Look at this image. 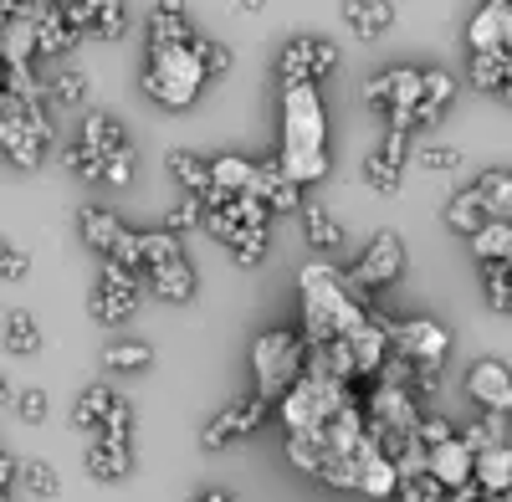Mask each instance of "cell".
Instances as JSON below:
<instances>
[{
	"label": "cell",
	"instance_id": "cell-35",
	"mask_svg": "<svg viewBox=\"0 0 512 502\" xmlns=\"http://www.w3.org/2000/svg\"><path fill=\"white\" fill-rule=\"evenodd\" d=\"M88 88H93L88 72H77V67L47 77V98H52V108H77V103H88Z\"/></svg>",
	"mask_w": 512,
	"mask_h": 502
},
{
	"label": "cell",
	"instance_id": "cell-14",
	"mask_svg": "<svg viewBox=\"0 0 512 502\" xmlns=\"http://www.w3.org/2000/svg\"><path fill=\"white\" fill-rule=\"evenodd\" d=\"M359 175L374 195H395L405 185V134H384V144L364 154Z\"/></svg>",
	"mask_w": 512,
	"mask_h": 502
},
{
	"label": "cell",
	"instance_id": "cell-51",
	"mask_svg": "<svg viewBox=\"0 0 512 502\" xmlns=\"http://www.w3.org/2000/svg\"><path fill=\"white\" fill-rule=\"evenodd\" d=\"M441 390V369H425V364H410V395L415 400H431Z\"/></svg>",
	"mask_w": 512,
	"mask_h": 502
},
{
	"label": "cell",
	"instance_id": "cell-50",
	"mask_svg": "<svg viewBox=\"0 0 512 502\" xmlns=\"http://www.w3.org/2000/svg\"><path fill=\"white\" fill-rule=\"evenodd\" d=\"M21 421L26 426H41V421H47V410H52V400H47V390H21Z\"/></svg>",
	"mask_w": 512,
	"mask_h": 502
},
{
	"label": "cell",
	"instance_id": "cell-15",
	"mask_svg": "<svg viewBox=\"0 0 512 502\" xmlns=\"http://www.w3.org/2000/svg\"><path fill=\"white\" fill-rule=\"evenodd\" d=\"M466 41H472V57L477 52H507L512 47V6L507 0H487L472 16V26H466Z\"/></svg>",
	"mask_w": 512,
	"mask_h": 502
},
{
	"label": "cell",
	"instance_id": "cell-20",
	"mask_svg": "<svg viewBox=\"0 0 512 502\" xmlns=\"http://www.w3.org/2000/svg\"><path fill=\"white\" fill-rule=\"evenodd\" d=\"M88 477H98V482H118V477H128L134 472V446L128 441H113V436H98L93 446H88Z\"/></svg>",
	"mask_w": 512,
	"mask_h": 502
},
{
	"label": "cell",
	"instance_id": "cell-54",
	"mask_svg": "<svg viewBox=\"0 0 512 502\" xmlns=\"http://www.w3.org/2000/svg\"><path fill=\"white\" fill-rule=\"evenodd\" d=\"M502 103H512V47H507V77H502V93H497Z\"/></svg>",
	"mask_w": 512,
	"mask_h": 502
},
{
	"label": "cell",
	"instance_id": "cell-21",
	"mask_svg": "<svg viewBox=\"0 0 512 502\" xmlns=\"http://www.w3.org/2000/svg\"><path fill=\"white\" fill-rule=\"evenodd\" d=\"M185 41H195L190 11L180 6V0H159V6L149 11V47H185Z\"/></svg>",
	"mask_w": 512,
	"mask_h": 502
},
{
	"label": "cell",
	"instance_id": "cell-56",
	"mask_svg": "<svg viewBox=\"0 0 512 502\" xmlns=\"http://www.w3.org/2000/svg\"><path fill=\"white\" fill-rule=\"evenodd\" d=\"M0 108H6V62H0Z\"/></svg>",
	"mask_w": 512,
	"mask_h": 502
},
{
	"label": "cell",
	"instance_id": "cell-38",
	"mask_svg": "<svg viewBox=\"0 0 512 502\" xmlns=\"http://www.w3.org/2000/svg\"><path fill=\"white\" fill-rule=\"evenodd\" d=\"M149 364H154V349L139 339H123V344L103 349V369H149Z\"/></svg>",
	"mask_w": 512,
	"mask_h": 502
},
{
	"label": "cell",
	"instance_id": "cell-22",
	"mask_svg": "<svg viewBox=\"0 0 512 502\" xmlns=\"http://www.w3.org/2000/svg\"><path fill=\"white\" fill-rule=\"evenodd\" d=\"M82 149H93L103 164L113 159V154H128L134 144H128V134H123V123L113 118V113H88L82 118V139H77Z\"/></svg>",
	"mask_w": 512,
	"mask_h": 502
},
{
	"label": "cell",
	"instance_id": "cell-48",
	"mask_svg": "<svg viewBox=\"0 0 512 502\" xmlns=\"http://www.w3.org/2000/svg\"><path fill=\"white\" fill-rule=\"evenodd\" d=\"M98 436H113V441H128V436H134V405H128L123 395L113 400V410H108V421H103Z\"/></svg>",
	"mask_w": 512,
	"mask_h": 502
},
{
	"label": "cell",
	"instance_id": "cell-19",
	"mask_svg": "<svg viewBox=\"0 0 512 502\" xmlns=\"http://www.w3.org/2000/svg\"><path fill=\"white\" fill-rule=\"evenodd\" d=\"M251 195L267 205V211H303V185H292L277 159L272 164H256V180H251Z\"/></svg>",
	"mask_w": 512,
	"mask_h": 502
},
{
	"label": "cell",
	"instance_id": "cell-40",
	"mask_svg": "<svg viewBox=\"0 0 512 502\" xmlns=\"http://www.w3.org/2000/svg\"><path fill=\"white\" fill-rule=\"evenodd\" d=\"M446 441H456V426L446 421V415L425 410L420 426H415V446H420V451H436V446H446Z\"/></svg>",
	"mask_w": 512,
	"mask_h": 502
},
{
	"label": "cell",
	"instance_id": "cell-3",
	"mask_svg": "<svg viewBox=\"0 0 512 502\" xmlns=\"http://www.w3.org/2000/svg\"><path fill=\"white\" fill-rule=\"evenodd\" d=\"M251 369H256V395L267 405L282 400L308 374V339L297 328H267L262 339L251 344Z\"/></svg>",
	"mask_w": 512,
	"mask_h": 502
},
{
	"label": "cell",
	"instance_id": "cell-33",
	"mask_svg": "<svg viewBox=\"0 0 512 502\" xmlns=\"http://www.w3.org/2000/svg\"><path fill=\"white\" fill-rule=\"evenodd\" d=\"M303 236L318 251H338V246H344V226H338V216L328 211V205H303Z\"/></svg>",
	"mask_w": 512,
	"mask_h": 502
},
{
	"label": "cell",
	"instance_id": "cell-43",
	"mask_svg": "<svg viewBox=\"0 0 512 502\" xmlns=\"http://www.w3.org/2000/svg\"><path fill=\"white\" fill-rule=\"evenodd\" d=\"M231 257L241 262V267H256L267 257V231H251V226H241L236 236H231Z\"/></svg>",
	"mask_w": 512,
	"mask_h": 502
},
{
	"label": "cell",
	"instance_id": "cell-44",
	"mask_svg": "<svg viewBox=\"0 0 512 502\" xmlns=\"http://www.w3.org/2000/svg\"><path fill=\"white\" fill-rule=\"evenodd\" d=\"M195 52H200L205 77H221V72H231V62H236L226 41H210V36H195Z\"/></svg>",
	"mask_w": 512,
	"mask_h": 502
},
{
	"label": "cell",
	"instance_id": "cell-25",
	"mask_svg": "<svg viewBox=\"0 0 512 502\" xmlns=\"http://www.w3.org/2000/svg\"><path fill=\"white\" fill-rule=\"evenodd\" d=\"M344 21H349L354 36L374 41V36H384V31L395 26V6H390V0H349V6H344Z\"/></svg>",
	"mask_w": 512,
	"mask_h": 502
},
{
	"label": "cell",
	"instance_id": "cell-18",
	"mask_svg": "<svg viewBox=\"0 0 512 502\" xmlns=\"http://www.w3.org/2000/svg\"><path fill=\"white\" fill-rule=\"evenodd\" d=\"M62 16L77 26V31H98V36H123L128 26V11H123V0H82V6H62Z\"/></svg>",
	"mask_w": 512,
	"mask_h": 502
},
{
	"label": "cell",
	"instance_id": "cell-16",
	"mask_svg": "<svg viewBox=\"0 0 512 502\" xmlns=\"http://www.w3.org/2000/svg\"><path fill=\"white\" fill-rule=\"evenodd\" d=\"M425 472H431V477L446 487V497H451L456 487L477 482V456L466 451L461 436H456V441H446V446H436V451H425Z\"/></svg>",
	"mask_w": 512,
	"mask_h": 502
},
{
	"label": "cell",
	"instance_id": "cell-55",
	"mask_svg": "<svg viewBox=\"0 0 512 502\" xmlns=\"http://www.w3.org/2000/svg\"><path fill=\"white\" fill-rule=\"evenodd\" d=\"M16 400V390H11V380H6V369H0V405H11Z\"/></svg>",
	"mask_w": 512,
	"mask_h": 502
},
{
	"label": "cell",
	"instance_id": "cell-59",
	"mask_svg": "<svg viewBox=\"0 0 512 502\" xmlns=\"http://www.w3.org/2000/svg\"><path fill=\"white\" fill-rule=\"evenodd\" d=\"M507 267H512V262H507Z\"/></svg>",
	"mask_w": 512,
	"mask_h": 502
},
{
	"label": "cell",
	"instance_id": "cell-58",
	"mask_svg": "<svg viewBox=\"0 0 512 502\" xmlns=\"http://www.w3.org/2000/svg\"><path fill=\"white\" fill-rule=\"evenodd\" d=\"M0 502H11V492H6V487H0Z\"/></svg>",
	"mask_w": 512,
	"mask_h": 502
},
{
	"label": "cell",
	"instance_id": "cell-6",
	"mask_svg": "<svg viewBox=\"0 0 512 502\" xmlns=\"http://www.w3.org/2000/svg\"><path fill=\"white\" fill-rule=\"evenodd\" d=\"M364 103L384 113V129L390 134H410L415 108H420V72L415 67H384L379 77H369Z\"/></svg>",
	"mask_w": 512,
	"mask_h": 502
},
{
	"label": "cell",
	"instance_id": "cell-1",
	"mask_svg": "<svg viewBox=\"0 0 512 502\" xmlns=\"http://www.w3.org/2000/svg\"><path fill=\"white\" fill-rule=\"evenodd\" d=\"M297 287H303V339L308 349L333 344V339H354V333L369 328V298L349 287V277L328 267V262H308L297 272Z\"/></svg>",
	"mask_w": 512,
	"mask_h": 502
},
{
	"label": "cell",
	"instance_id": "cell-26",
	"mask_svg": "<svg viewBox=\"0 0 512 502\" xmlns=\"http://www.w3.org/2000/svg\"><path fill=\"white\" fill-rule=\"evenodd\" d=\"M492 216H487V205H482V195L472 190V185H466V190H456L451 200H446V226L451 231H461L466 241H472L482 226H487Z\"/></svg>",
	"mask_w": 512,
	"mask_h": 502
},
{
	"label": "cell",
	"instance_id": "cell-12",
	"mask_svg": "<svg viewBox=\"0 0 512 502\" xmlns=\"http://www.w3.org/2000/svg\"><path fill=\"white\" fill-rule=\"evenodd\" d=\"M267 400L262 395H241V400H231L226 410H216L205 421V431H200V446L205 451H221V446H231V441H241V436H251L256 426L267 421Z\"/></svg>",
	"mask_w": 512,
	"mask_h": 502
},
{
	"label": "cell",
	"instance_id": "cell-5",
	"mask_svg": "<svg viewBox=\"0 0 512 502\" xmlns=\"http://www.w3.org/2000/svg\"><path fill=\"white\" fill-rule=\"evenodd\" d=\"M144 236V277L164 303H190L195 298V267L185 262L180 236L169 231H139Z\"/></svg>",
	"mask_w": 512,
	"mask_h": 502
},
{
	"label": "cell",
	"instance_id": "cell-53",
	"mask_svg": "<svg viewBox=\"0 0 512 502\" xmlns=\"http://www.w3.org/2000/svg\"><path fill=\"white\" fill-rule=\"evenodd\" d=\"M195 502H231V492H221V487H205V492H195Z\"/></svg>",
	"mask_w": 512,
	"mask_h": 502
},
{
	"label": "cell",
	"instance_id": "cell-30",
	"mask_svg": "<svg viewBox=\"0 0 512 502\" xmlns=\"http://www.w3.org/2000/svg\"><path fill=\"white\" fill-rule=\"evenodd\" d=\"M456 98V77L446 67H431V72H420V108H415V123H431L446 103Z\"/></svg>",
	"mask_w": 512,
	"mask_h": 502
},
{
	"label": "cell",
	"instance_id": "cell-29",
	"mask_svg": "<svg viewBox=\"0 0 512 502\" xmlns=\"http://www.w3.org/2000/svg\"><path fill=\"white\" fill-rule=\"evenodd\" d=\"M477 487H482L487 497H497V492H512V441H502V446H487V451L477 456Z\"/></svg>",
	"mask_w": 512,
	"mask_h": 502
},
{
	"label": "cell",
	"instance_id": "cell-41",
	"mask_svg": "<svg viewBox=\"0 0 512 502\" xmlns=\"http://www.w3.org/2000/svg\"><path fill=\"white\" fill-rule=\"evenodd\" d=\"M287 456H292L297 472L318 477V467H323V441H318L313 431H308V436H287Z\"/></svg>",
	"mask_w": 512,
	"mask_h": 502
},
{
	"label": "cell",
	"instance_id": "cell-42",
	"mask_svg": "<svg viewBox=\"0 0 512 502\" xmlns=\"http://www.w3.org/2000/svg\"><path fill=\"white\" fill-rule=\"evenodd\" d=\"M400 502H446V487L431 477V472H415V477H400Z\"/></svg>",
	"mask_w": 512,
	"mask_h": 502
},
{
	"label": "cell",
	"instance_id": "cell-45",
	"mask_svg": "<svg viewBox=\"0 0 512 502\" xmlns=\"http://www.w3.org/2000/svg\"><path fill=\"white\" fill-rule=\"evenodd\" d=\"M200 221H205V205L185 195L180 205H169V216H164V231H169V236H180V231H195Z\"/></svg>",
	"mask_w": 512,
	"mask_h": 502
},
{
	"label": "cell",
	"instance_id": "cell-32",
	"mask_svg": "<svg viewBox=\"0 0 512 502\" xmlns=\"http://www.w3.org/2000/svg\"><path fill=\"white\" fill-rule=\"evenodd\" d=\"M472 190L482 195V205H487L492 221H512V175H507V170H482Z\"/></svg>",
	"mask_w": 512,
	"mask_h": 502
},
{
	"label": "cell",
	"instance_id": "cell-13",
	"mask_svg": "<svg viewBox=\"0 0 512 502\" xmlns=\"http://www.w3.org/2000/svg\"><path fill=\"white\" fill-rule=\"evenodd\" d=\"M466 395L482 405V415L512 421V369L502 359H477L472 369H466Z\"/></svg>",
	"mask_w": 512,
	"mask_h": 502
},
{
	"label": "cell",
	"instance_id": "cell-52",
	"mask_svg": "<svg viewBox=\"0 0 512 502\" xmlns=\"http://www.w3.org/2000/svg\"><path fill=\"white\" fill-rule=\"evenodd\" d=\"M482 497H487V492H482L477 482H466V487H456V492H451L446 502H482Z\"/></svg>",
	"mask_w": 512,
	"mask_h": 502
},
{
	"label": "cell",
	"instance_id": "cell-4",
	"mask_svg": "<svg viewBox=\"0 0 512 502\" xmlns=\"http://www.w3.org/2000/svg\"><path fill=\"white\" fill-rule=\"evenodd\" d=\"M205 88V67H200V52L195 41L185 47H149L144 57V93L159 103V108H190Z\"/></svg>",
	"mask_w": 512,
	"mask_h": 502
},
{
	"label": "cell",
	"instance_id": "cell-31",
	"mask_svg": "<svg viewBox=\"0 0 512 502\" xmlns=\"http://www.w3.org/2000/svg\"><path fill=\"white\" fill-rule=\"evenodd\" d=\"M472 251L482 257V267H507L512 262V221H487L472 236Z\"/></svg>",
	"mask_w": 512,
	"mask_h": 502
},
{
	"label": "cell",
	"instance_id": "cell-57",
	"mask_svg": "<svg viewBox=\"0 0 512 502\" xmlns=\"http://www.w3.org/2000/svg\"><path fill=\"white\" fill-rule=\"evenodd\" d=\"M482 502H512V492H497V497H482Z\"/></svg>",
	"mask_w": 512,
	"mask_h": 502
},
{
	"label": "cell",
	"instance_id": "cell-49",
	"mask_svg": "<svg viewBox=\"0 0 512 502\" xmlns=\"http://www.w3.org/2000/svg\"><path fill=\"white\" fill-rule=\"evenodd\" d=\"M67 164H72V175H77V180H103V159H98L93 149H82V144L67 149Z\"/></svg>",
	"mask_w": 512,
	"mask_h": 502
},
{
	"label": "cell",
	"instance_id": "cell-46",
	"mask_svg": "<svg viewBox=\"0 0 512 502\" xmlns=\"http://www.w3.org/2000/svg\"><path fill=\"white\" fill-rule=\"evenodd\" d=\"M26 272H31V251L0 236V282H16V277H26Z\"/></svg>",
	"mask_w": 512,
	"mask_h": 502
},
{
	"label": "cell",
	"instance_id": "cell-7",
	"mask_svg": "<svg viewBox=\"0 0 512 502\" xmlns=\"http://www.w3.org/2000/svg\"><path fill=\"white\" fill-rule=\"evenodd\" d=\"M52 139L57 134H52V108L47 103H41V108L16 103V113L0 118V149H6V159L21 164V170H36V164L47 159Z\"/></svg>",
	"mask_w": 512,
	"mask_h": 502
},
{
	"label": "cell",
	"instance_id": "cell-9",
	"mask_svg": "<svg viewBox=\"0 0 512 502\" xmlns=\"http://www.w3.org/2000/svg\"><path fill=\"white\" fill-rule=\"evenodd\" d=\"M88 313L98 323H128L139 313V272H128L118 262H103L98 287L88 292Z\"/></svg>",
	"mask_w": 512,
	"mask_h": 502
},
{
	"label": "cell",
	"instance_id": "cell-10",
	"mask_svg": "<svg viewBox=\"0 0 512 502\" xmlns=\"http://www.w3.org/2000/svg\"><path fill=\"white\" fill-rule=\"evenodd\" d=\"M333 67H338V47L328 36H297V41H287L277 77H282V88H313V82L328 77Z\"/></svg>",
	"mask_w": 512,
	"mask_h": 502
},
{
	"label": "cell",
	"instance_id": "cell-24",
	"mask_svg": "<svg viewBox=\"0 0 512 502\" xmlns=\"http://www.w3.org/2000/svg\"><path fill=\"white\" fill-rule=\"evenodd\" d=\"M77 231H82V241H88V246H98L103 257H113V246L123 241L128 226L113 211H103V205H82V211H77Z\"/></svg>",
	"mask_w": 512,
	"mask_h": 502
},
{
	"label": "cell",
	"instance_id": "cell-8",
	"mask_svg": "<svg viewBox=\"0 0 512 502\" xmlns=\"http://www.w3.org/2000/svg\"><path fill=\"white\" fill-rule=\"evenodd\" d=\"M390 354H400L405 364H425V369H441L451 354V333L436 318H405L390 328Z\"/></svg>",
	"mask_w": 512,
	"mask_h": 502
},
{
	"label": "cell",
	"instance_id": "cell-2",
	"mask_svg": "<svg viewBox=\"0 0 512 502\" xmlns=\"http://www.w3.org/2000/svg\"><path fill=\"white\" fill-rule=\"evenodd\" d=\"M277 170L292 185H313L328 175V113L318 88H282V154Z\"/></svg>",
	"mask_w": 512,
	"mask_h": 502
},
{
	"label": "cell",
	"instance_id": "cell-36",
	"mask_svg": "<svg viewBox=\"0 0 512 502\" xmlns=\"http://www.w3.org/2000/svg\"><path fill=\"white\" fill-rule=\"evenodd\" d=\"M16 477H21V487H26L31 497H57V492H62L57 467H52V462H41V456H26V462L16 467Z\"/></svg>",
	"mask_w": 512,
	"mask_h": 502
},
{
	"label": "cell",
	"instance_id": "cell-34",
	"mask_svg": "<svg viewBox=\"0 0 512 502\" xmlns=\"http://www.w3.org/2000/svg\"><path fill=\"white\" fill-rule=\"evenodd\" d=\"M113 400H118V395H113L108 385H88V390L77 395V405H72V426H82V431H103Z\"/></svg>",
	"mask_w": 512,
	"mask_h": 502
},
{
	"label": "cell",
	"instance_id": "cell-28",
	"mask_svg": "<svg viewBox=\"0 0 512 502\" xmlns=\"http://www.w3.org/2000/svg\"><path fill=\"white\" fill-rule=\"evenodd\" d=\"M169 175H175L180 185H185V195L190 200H210V190H216V185H210V159H200V154H190V149H175V154H169Z\"/></svg>",
	"mask_w": 512,
	"mask_h": 502
},
{
	"label": "cell",
	"instance_id": "cell-17",
	"mask_svg": "<svg viewBox=\"0 0 512 502\" xmlns=\"http://www.w3.org/2000/svg\"><path fill=\"white\" fill-rule=\"evenodd\" d=\"M82 41V31L62 16V6H41L36 0V57H67Z\"/></svg>",
	"mask_w": 512,
	"mask_h": 502
},
{
	"label": "cell",
	"instance_id": "cell-23",
	"mask_svg": "<svg viewBox=\"0 0 512 502\" xmlns=\"http://www.w3.org/2000/svg\"><path fill=\"white\" fill-rule=\"evenodd\" d=\"M359 492H369V497H395L400 492V467L384 451H374L369 441L359 451Z\"/></svg>",
	"mask_w": 512,
	"mask_h": 502
},
{
	"label": "cell",
	"instance_id": "cell-47",
	"mask_svg": "<svg viewBox=\"0 0 512 502\" xmlns=\"http://www.w3.org/2000/svg\"><path fill=\"white\" fill-rule=\"evenodd\" d=\"M415 164H420V170H456V164H461V149H451V144H425V149H415Z\"/></svg>",
	"mask_w": 512,
	"mask_h": 502
},
{
	"label": "cell",
	"instance_id": "cell-37",
	"mask_svg": "<svg viewBox=\"0 0 512 502\" xmlns=\"http://www.w3.org/2000/svg\"><path fill=\"white\" fill-rule=\"evenodd\" d=\"M502 77H507V52H477L472 57V88L502 93Z\"/></svg>",
	"mask_w": 512,
	"mask_h": 502
},
{
	"label": "cell",
	"instance_id": "cell-39",
	"mask_svg": "<svg viewBox=\"0 0 512 502\" xmlns=\"http://www.w3.org/2000/svg\"><path fill=\"white\" fill-rule=\"evenodd\" d=\"M482 292H487V308L512 318V267H482Z\"/></svg>",
	"mask_w": 512,
	"mask_h": 502
},
{
	"label": "cell",
	"instance_id": "cell-27",
	"mask_svg": "<svg viewBox=\"0 0 512 502\" xmlns=\"http://www.w3.org/2000/svg\"><path fill=\"white\" fill-rule=\"evenodd\" d=\"M0 344H6L11 354H21V359L41 354V328H36V318H31L26 308L0 313Z\"/></svg>",
	"mask_w": 512,
	"mask_h": 502
},
{
	"label": "cell",
	"instance_id": "cell-11",
	"mask_svg": "<svg viewBox=\"0 0 512 502\" xmlns=\"http://www.w3.org/2000/svg\"><path fill=\"white\" fill-rule=\"evenodd\" d=\"M400 272H405V241H400V231H379L364 246V257L344 277H349L354 292H364V298H369V287H390Z\"/></svg>",
	"mask_w": 512,
	"mask_h": 502
}]
</instances>
